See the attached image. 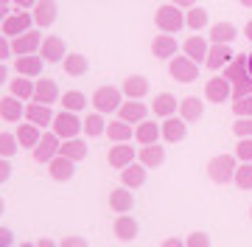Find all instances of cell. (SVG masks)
I'll use <instances>...</instances> for the list:
<instances>
[{
	"label": "cell",
	"mask_w": 252,
	"mask_h": 247,
	"mask_svg": "<svg viewBox=\"0 0 252 247\" xmlns=\"http://www.w3.org/2000/svg\"><path fill=\"white\" fill-rule=\"evenodd\" d=\"M154 23H157V28H160L162 34H177V31H182V28H185V9L174 6L171 0H168L165 6H160V9H157Z\"/></svg>",
	"instance_id": "1"
},
{
	"label": "cell",
	"mask_w": 252,
	"mask_h": 247,
	"mask_svg": "<svg viewBox=\"0 0 252 247\" xmlns=\"http://www.w3.org/2000/svg\"><path fill=\"white\" fill-rule=\"evenodd\" d=\"M235 166H238V157L235 155H216L207 163V177L216 185H227V183H233Z\"/></svg>",
	"instance_id": "2"
},
{
	"label": "cell",
	"mask_w": 252,
	"mask_h": 247,
	"mask_svg": "<svg viewBox=\"0 0 252 247\" xmlns=\"http://www.w3.org/2000/svg\"><path fill=\"white\" fill-rule=\"evenodd\" d=\"M56 135L67 141V138H79L84 132V118H79V112H70V110H62L54 115V124H51Z\"/></svg>",
	"instance_id": "3"
},
{
	"label": "cell",
	"mask_w": 252,
	"mask_h": 247,
	"mask_svg": "<svg viewBox=\"0 0 252 247\" xmlns=\"http://www.w3.org/2000/svg\"><path fill=\"white\" fill-rule=\"evenodd\" d=\"M124 90L121 87H112V84H104V87H98V90L93 93V107L98 112H104V115H109V112H118V107L124 104Z\"/></svg>",
	"instance_id": "4"
},
{
	"label": "cell",
	"mask_w": 252,
	"mask_h": 247,
	"mask_svg": "<svg viewBox=\"0 0 252 247\" xmlns=\"http://www.w3.org/2000/svg\"><path fill=\"white\" fill-rule=\"evenodd\" d=\"M168 73H171V79H177V82L188 84V82H196L199 79V62H193L190 56H171L168 59Z\"/></svg>",
	"instance_id": "5"
},
{
	"label": "cell",
	"mask_w": 252,
	"mask_h": 247,
	"mask_svg": "<svg viewBox=\"0 0 252 247\" xmlns=\"http://www.w3.org/2000/svg\"><path fill=\"white\" fill-rule=\"evenodd\" d=\"M28 28H34V17H31V11L26 9H14L9 14V17L3 20V26H0V31L6 34L9 39L20 37V34H26Z\"/></svg>",
	"instance_id": "6"
},
{
	"label": "cell",
	"mask_w": 252,
	"mask_h": 247,
	"mask_svg": "<svg viewBox=\"0 0 252 247\" xmlns=\"http://www.w3.org/2000/svg\"><path fill=\"white\" fill-rule=\"evenodd\" d=\"M59 146H62V138L56 135L54 129H51V132H42L39 143H36V146L31 149V152H34V160H36L39 166H42V163L48 166L56 155H59Z\"/></svg>",
	"instance_id": "7"
},
{
	"label": "cell",
	"mask_w": 252,
	"mask_h": 247,
	"mask_svg": "<svg viewBox=\"0 0 252 247\" xmlns=\"http://www.w3.org/2000/svg\"><path fill=\"white\" fill-rule=\"evenodd\" d=\"M233 99V84L227 76H213V79H207L205 84V101L210 104H221V101H230Z\"/></svg>",
	"instance_id": "8"
},
{
	"label": "cell",
	"mask_w": 252,
	"mask_h": 247,
	"mask_svg": "<svg viewBox=\"0 0 252 247\" xmlns=\"http://www.w3.org/2000/svg\"><path fill=\"white\" fill-rule=\"evenodd\" d=\"M42 45V34H39V28H28L26 34H20V37L11 39V51L14 56H26V54H36Z\"/></svg>",
	"instance_id": "9"
},
{
	"label": "cell",
	"mask_w": 252,
	"mask_h": 247,
	"mask_svg": "<svg viewBox=\"0 0 252 247\" xmlns=\"http://www.w3.org/2000/svg\"><path fill=\"white\" fill-rule=\"evenodd\" d=\"M160 132H162V141H165V143H180V141H185V135H188V121H182L180 115L162 118Z\"/></svg>",
	"instance_id": "10"
},
{
	"label": "cell",
	"mask_w": 252,
	"mask_h": 247,
	"mask_svg": "<svg viewBox=\"0 0 252 247\" xmlns=\"http://www.w3.org/2000/svg\"><path fill=\"white\" fill-rule=\"evenodd\" d=\"M118 118H124L126 124H140V121L149 118V107L140 99H126L118 107Z\"/></svg>",
	"instance_id": "11"
},
{
	"label": "cell",
	"mask_w": 252,
	"mask_h": 247,
	"mask_svg": "<svg viewBox=\"0 0 252 247\" xmlns=\"http://www.w3.org/2000/svg\"><path fill=\"white\" fill-rule=\"evenodd\" d=\"M0 118L9 121V124H20V121L26 118V104L17 99V96H3L0 99Z\"/></svg>",
	"instance_id": "12"
},
{
	"label": "cell",
	"mask_w": 252,
	"mask_h": 247,
	"mask_svg": "<svg viewBox=\"0 0 252 247\" xmlns=\"http://www.w3.org/2000/svg\"><path fill=\"white\" fill-rule=\"evenodd\" d=\"M56 11H59V6H56V0H36V6L31 9L34 26H36V28H48V26H54Z\"/></svg>",
	"instance_id": "13"
},
{
	"label": "cell",
	"mask_w": 252,
	"mask_h": 247,
	"mask_svg": "<svg viewBox=\"0 0 252 247\" xmlns=\"http://www.w3.org/2000/svg\"><path fill=\"white\" fill-rule=\"evenodd\" d=\"M48 174L54 177L56 183H67V180H73V174H76V160H70V157H64V155H56L48 163Z\"/></svg>",
	"instance_id": "14"
},
{
	"label": "cell",
	"mask_w": 252,
	"mask_h": 247,
	"mask_svg": "<svg viewBox=\"0 0 252 247\" xmlns=\"http://www.w3.org/2000/svg\"><path fill=\"white\" fill-rule=\"evenodd\" d=\"M221 76H227L230 84H238V82H244V79H250L252 73H250V62H247V56L244 54L233 56V59L221 68Z\"/></svg>",
	"instance_id": "15"
},
{
	"label": "cell",
	"mask_w": 252,
	"mask_h": 247,
	"mask_svg": "<svg viewBox=\"0 0 252 247\" xmlns=\"http://www.w3.org/2000/svg\"><path fill=\"white\" fill-rule=\"evenodd\" d=\"M107 160H109L112 169H126L129 163H135L137 160V152L129 146V141H126V143H115V146H109Z\"/></svg>",
	"instance_id": "16"
},
{
	"label": "cell",
	"mask_w": 252,
	"mask_h": 247,
	"mask_svg": "<svg viewBox=\"0 0 252 247\" xmlns=\"http://www.w3.org/2000/svg\"><path fill=\"white\" fill-rule=\"evenodd\" d=\"M39 56L45 59V62H62L64 56H67V48H64V39L51 34V37L42 39V45H39Z\"/></svg>",
	"instance_id": "17"
},
{
	"label": "cell",
	"mask_w": 252,
	"mask_h": 247,
	"mask_svg": "<svg viewBox=\"0 0 252 247\" xmlns=\"http://www.w3.org/2000/svg\"><path fill=\"white\" fill-rule=\"evenodd\" d=\"M207 51H210V39H205L202 34H193V37H188L182 42V54L190 56V59L199 62V65L207 59Z\"/></svg>",
	"instance_id": "18"
},
{
	"label": "cell",
	"mask_w": 252,
	"mask_h": 247,
	"mask_svg": "<svg viewBox=\"0 0 252 247\" xmlns=\"http://www.w3.org/2000/svg\"><path fill=\"white\" fill-rule=\"evenodd\" d=\"M112 230H115V239H121V242H135L137 233H140V225L135 222V216H129V213H118Z\"/></svg>",
	"instance_id": "19"
},
{
	"label": "cell",
	"mask_w": 252,
	"mask_h": 247,
	"mask_svg": "<svg viewBox=\"0 0 252 247\" xmlns=\"http://www.w3.org/2000/svg\"><path fill=\"white\" fill-rule=\"evenodd\" d=\"M54 115L56 112L51 110V104H39V101L26 104V121H31L36 127H51L54 124Z\"/></svg>",
	"instance_id": "20"
},
{
	"label": "cell",
	"mask_w": 252,
	"mask_h": 247,
	"mask_svg": "<svg viewBox=\"0 0 252 247\" xmlns=\"http://www.w3.org/2000/svg\"><path fill=\"white\" fill-rule=\"evenodd\" d=\"M146 169L140 160H135V163H129L126 169H121V185H126V188H140V185H146Z\"/></svg>",
	"instance_id": "21"
},
{
	"label": "cell",
	"mask_w": 252,
	"mask_h": 247,
	"mask_svg": "<svg viewBox=\"0 0 252 247\" xmlns=\"http://www.w3.org/2000/svg\"><path fill=\"white\" fill-rule=\"evenodd\" d=\"M233 48L230 45H221V42H210V51H207V59L205 65L210 68V71H221L230 59H233Z\"/></svg>",
	"instance_id": "22"
},
{
	"label": "cell",
	"mask_w": 252,
	"mask_h": 247,
	"mask_svg": "<svg viewBox=\"0 0 252 247\" xmlns=\"http://www.w3.org/2000/svg\"><path fill=\"white\" fill-rule=\"evenodd\" d=\"M42 56L39 54H26V56H14V71H17L20 76H31V79H36V76L42 73Z\"/></svg>",
	"instance_id": "23"
},
{
	"label": "cell",
	"mask_w": 252,
	"mask_h": 247,
	"mask_svg": "<svg viewBox=\"0 0 252 247\" xmlns=\"http://www.w3.org/2000/svg\"><path fill=\"white\" fill-rule=\"evenodd\" d=\"M177 110H180V101H177L174 93H160V96H154L152 112L157 118H171V115H177Z\"/></svg>",
	"instance_id": "24"
},
{
	"label": "cell",
	"mask_w": 252,
	"mask_h": 247,
	"mask_svg": "<svg viewBox=\"0 0 252 247\" xmlns=\"http://www.w3.org/2000/svg\"><path fill=\"white\" fill-rule=\"evenodd\" d=\"M62 96H59V87H56L54 79H36L34 82V99L31 101H39V104H54V101H59Z\"/></svg>",
	"instance_id": "25"
},
{
	"label": "cell",
	"mask_w": 252,
	"mask_h": 247,
	"mask_svg": "<svg viewBox=\"0 0 252 247\" xmlns=\"http://www.w3.org/2000/svg\"><path fill=\"white\" fill-rule=\"evenodd\" d=\"M177 37L174 34H157V37L152 39V54L157 56V59H171V56H177Z\"/></svg>",
	"instance_id": "26"
},
{
	"label": "cell",
	"mask_w": 252,
	"mask_h": 247,
	"mask_svg": "<svg viewBox=\"0 0 252 247\" xmlns=\"http://www.w3.org/2000/svg\"><path fill=\"white\" fill-rule=\"evenodd\" d=\"M109 208L115 211V213H129V211L135 208V197H132V188H115V191H109Z\"/></svg>",
	"instance_id": "27"
},
{
	"label": "cell",
	"mask_w": 252,
	"mask_h": 247,
	"mask_svg": "<svg viewBox=\"0 0 252 247\" xmlns=\"http://www.w3.org/2000/svg\"><path fill=\"white\" fill-rule=\"evenodd\" d=\"M162 138V132H160V124H154V121H140L135 127V141L140 143V146H149V143H157Z\"/></svg>",
	"instance_id": "28"
},
{
	"label": "cell",
	"mask_w": 252,
	"mask_h": 247,
	"mask_svg": "<svg viewBox=\"0 0 252 247\" xmlns=\"http://www.w3.org/2000/svg\"><path fill=\"white\" fill-rule=\"evenodd\" d=\"M180 118L188 121V124H193V121H199L202 115H205V101H199L196 96H188V99L180 101Z\"/></svg>",
	"instance_id": "29"
},
{
	"label": "cell",
	"mask_w": 252,
	"mask_h": 247,
	"mask_svg": "<svg viewBox=\"0 0 252 247\" xmlns=\"http://www.w3.org/2000/svg\"><path fill=\"white\" fill-rule=\"evenodd\" d=\"M17 141H20V149H34L36 143H39V138H42V127H36V124H31V121H26V124H20L17 127Z\"/></svg>",
	"instance_id": "30"
},
{
	"label": "cell",
	"mask_w": 252,
	"mask_h": 247,
	"mask_svg": "<svg viewBox=\"0 0 252 247\" xmlns=\"http://www.w3.org/2000/svg\"><path fill=\"white\" fill-rule=\"evenodd\" d=\"M235 37H238V31H235V26L233 23H227V20L213 23V26H210V34H207L210 42H221V45H230Z\"/></svg>",
	"instance_id": "31"
},
{
	"label": "cell",
	"mask_w": 252,
	"mask_h": 247,
	"mask_svg": "<svg viewBox=\"0 0 252 247\" xmlns=\"http://www.w3.org/2000/svg\"><path fill=\"white\" fill-rule=\"evenodd\" d=\"M121 90H124L126 99H146L149 96V79L146 76H129V79H124Z\"/></svg>",
	"instance_id": "32"
},
{
	"label": "cell",
	"mask_w": 252,
	"mask_h": 247,
	"mask_svg": "<svg viewBox=\"0 0 252 247\" xmlns=\"http://www.w3.org/2000/svg\"><path fill=\"white\" fill-rule=\"evenodd\" d=\"M87 152H90V146H87V141H81V138H67V141H62V146H59V155L70 157V160H84L87 157Z\"/></svg>",
	"instance_id": "33"
},
{
	"label": "cell",
	"mask_w": 252,
	"mask_h": 247,
	"mask_svg": "<svg viewBox=\"0 0 252 247\" xmlns=\"http://www.w3.org/2000/svg\"><path fill=\"white\" fill-rule=\"evenodd\" d=\"M137 160H140L146 169H157V166L165 163V149H162L160 143H149V146H143L137 152Z\"/></svg>",
	"instance_id": "34"
},
{
	"label": "cell",
	"mask_w": 252,
	"mask_h": 247,
	"mask_svg": "<svg viewBox=\"0 0 252 247\" xmlns=\"http://www.w3.org/2000/svg\"><path fill=\"white\" fill-rule=\"evenodd\" d=\"M107 135H109V141H115V143H126V141L135 138V129H132V124H126L124 118H115V121L107 124Z\"/></svg>",
	"instance_id": "35"
},
{
	"label": "cell",
	"mask_w": 252,
	"mask_h": 247,
	"mask_svg": "<svg viewBox=\"0 0 252 247\" xmlns=\"http://www.w3.org/2000/svg\"><path fill=\"white\" fill-rule=\"evenodd\" d=\"M34 82L36 79H31V76H20L17 73V79H11L9 82L11 96H17L20 101H31L34 99Z\"/></svg>",
	"instance_id": "36"
},
{
	"label": "cell",
	"mask_w": 252,
	"mask_h": 247,
	"mask_svg": "<svg viewBox=\"0 0 252 247\" xmlns=\"http://www.w3.org/2000/svg\"><path fill=\"white\" fill-rule=\"evenodd\" d=\"M62 65H64V73L67 76H84L90 71V59L84 54H67L62 59Z\"/></svg>",
	"instance_id": "37"
},
{
	"label": "cell",
	"mask_w": 252,
	"mask_h": 247,
	"mask_svg": "<svg viewBox=\"0 0 252 247\" xmlns=\"http://www.w3.org/2000/svg\"><path fill=\"white\" fill-rule=\"evenodd\" d=\"M84 135L87 138H101L107 135V118H104V112H87V118H84Z\"/></svg>",
	"instance_id": "38"
},
{
	"label": "cell",
	"mask_w": 252,
	"mask_h": 247,
	"mask_svg": "<svg viewBox=\"0 0 252 247\" xmlns=\"http://www.w3.org/2000/svg\"><path fill=\"white\" fill-rule=\"evenodd\" d=\"M210 26V17H207V11L202 9V6H193V9L185 11V28H190V31H202V28Z\"/></svg>",
	"instance_id": "39"
},
{
	"label": "cell",
	"mask_w": 252,
	"mask_h": 247,
	"mask_svg": "<svg viewBox=\"0 0 252 247\" xmlns=\"http://www.w3.org/2000/svg\"><path fill=\"white\" fill-rule=\"evenodd\" d=\"M59 101H62V110H70V112L87 110V96L81 90H64V96Z\"/></svg>",
	"instance_id": "40"
},
{
	"label": "cell",
	"mask_w": 252,
	"mask_h": 247,
	"mask_svg": "<svg viewBox=\"0 0 252 247\" xmlns=\"http://www.w3.org/2000/svg\"><path fill=\"white\" fill-rule=\"evenodd\" d=\"M233 183L241 188V191H252V163H238L233 174Z\"/></svg>",
	"instance_id": "41"
},
{
	"label": "cell",
	"mask_w": 252,
	"mask_h": 247,
	"mask_svg": "<svg viewBox=\"0 0 252 247\" xmlns=\"http://www.w3.org/2000/svg\"><path fill=\"white\" fill-rule=\"evenodd\" d=\"M20 152V141L14 132H0V157H14Z\"/></svg>",
	"instance_id": "42"
},
{
	"label": "cell",
	"mask_w": 252,
	"mask_h": 247,
	"mask_svg": "<svg viewBox=\"0 0 252 247\" xmlns=\"http://www.w3.org/2000/svg\"><path fill=\"white\" fill-rule=\"evenodd\" d=\"M233 155L238 157V163H252V138H238Z\"/></svg>",
	"instance_id": "43"
},
{
	"label": "cell",
	"mask_w": 252,
	"mask_h": 247,
	"mask_svg": "<svg viewBox=\"0 0 252 247\" xmlns=\"http://www.w3.org/2000/svg\"><path fill=\"white\" fill-rule=\"evenodd\" d=\"M233 112H235V118H252V96L233 99Z\"/></svg>",
	"instance_id": "44"
},
{
	"label": "cell",
	"mask_w": 252,
	"mask_h": 247,
	"mask_svg": "<svg viewBox=\"0 0 252 247\" xmlns=\"http://www.w3.org/2000/svg\"><path fill=\"white\" fill-rule=\"evenodd\" d=\"M235 138H252V118H238L233 124Z\"/></svg>",
	"instance_id": "45"
},
{
	"label": "cell",
	"mask_w": 252,
	"mask_h": 247,
	"mask_svg": "<svg viewBox=\"0 0 252 247\" xmlns=\"http://www.w3.org/2000/svg\"><path fill=\"white\" fill-rule=\"evenodd\" d=\"M185 247H210V236L202 233V230H196V233H190L185 239Z\"/></svg>",
	"instance_id": "46"
},
{
	"label": "cell",
	"mask_w": 252,
	"mask_h": 247,
	"mask_svg": "<svg viewBox=\"0 0 252 247\" xmlns=\"http://www.w3.org/2000/svg\"><path fill=\"white\" fill-rule=\"evenodd\" d=\"M241 96H252V76L238 84H233V99H241Z\"/></svg>",
	"instance_id": "47"
},
{
	"label": "cell",
	"mask_w": 252,
	"mask_h": 247,
	"mask_svg": "<svg viewBox=\"0 0 252 247\" xmlns=\"http://www.w3.org/2000/svg\"><path fill=\"white\" fill-rule=\"evenodd\" d=\"M59 247H90V245H87L84 236H64L62 242H59Z\"/></svg>",
	"instance_id": "48"
},
{
	"label": "cell",
	"mask_w": 252,
	"mask_h": 247,
	"mask_svg": "<svg viewBox=\"0 0 252 247\" xmlns=\"http://www.w3.org/2000/svg\"><path fill=\"white\" fill-rule=\"evenodd\" d=\"M9 56H14V51H11V39L6 37V34H0V62L9 59Z\"/></svg>",
	"instance_id": "49"
},
{
	"label": "cell",
	"mask_w": 252,
	"mask_h": 247,
	"mask_svg": "<svg viewBox=\"0 0 252 247\" xmlns=\"http://www.w3.org/2000/svg\"><path fill=\"white\" fill-rule=\"evenodd\" d=\"M11 177V163H9V157H0V183H6Z\"/></svg>",
	"instance_id": "50"
},
{
	"label": "cell",
	"mask_w": 252,
	"mask_h": 247,
	"mask_svg": "<svg viewBox=\"0 0 252 247\" xmlns=\"http://www.w3.org/2000/svg\"><path fill=\"white\" fill-rule=\"evenodd\" d=\"M14 245V233L9 228H0V247H11Z\"/></svg>",
	"instance_id": "51"
},
{
	"label": "cell",
	"mask_w": 252,
	"mask_h": 247,
	"mask_svg": "<svg viewBox=\"0 0 252 247\" xmlns=\"http://www.w3.org/2000/svg\"><path fill=\"white\" fill-rule=\"evenodd\" d=\"M11 6L14 9H26V11H31L36 6V0H11Z\"/></svg>",
	"instance_id": "52"
},
{
	"label": "cell",
	"mask_w": 252,
	"mask_h": 247,
	"mask_svg": "<svg viewBox=\"0 0 252 247\" xmlns=\"http://www.w3.org/2000/svg\"><path fill=\"white\" fill-rule=\"evenodd\" d=\"M160 247H185V239L168 236V239H162V245H160Z\"/></svg>",
	"instance_id": "53"
},
{
	"label": "cell",
	"mask_w": 252,
	"mask_h": 247,
	"mask_svg": "<svg viewBox=\"0 0 252 247\" xmlns=\"http://www.w3.org/2000/svg\"><path fill=\"white\" fill-rule=\"evenodd\" d=\"M171 3H174V6H180V9H185V11L196 6V0H171Z\"/></svg>",
	"instance_id": "54"
},
{
	"label": "cell",
	"mask_w": 252,
	"mask_h": 247,
	"mask_svg": "<svg viewBox=\"0 0 252 247\" xmlns=\"http://www.w3.org/2000/svg\"><path fill=\"white\" fill-rule=\"evenodd\" d=\"M9 6H11V3H0V26H3V20H6V17L11 14V9H9Z\"/></svg>",
	"instance_id": "55"
},
{
	"label": "cell",
	"mask_w": 252,
	"mask_h": 247,
	"mask_svg": "<svg viewBox=\"0 0 252 247\" xmlns=\"http://www.w3.org/2000/svg\"><path fill=\"white\" fill-rule=\"evenodd\" d=\"M36 247H59L54 242V239H39V242H36Z\"/></svg>",
	"instance_id": "56"
},
{
	"label": "cell",
	"mask_w": 252,
	"mask_h": 247,
	"mask_svg": "<svg viewBox=\"0 0 252 247\" xmlns=\"http://www.w3.org/2000/svg\"><path fill=\"white\" fill-rule=\"evenodd\" d=\"M6 79H9V68H6V65L0 62V84L6 82Z\"/></svg>",
	"instance_id": "57"
},
{
	"label": "cell",
	"mask_w": 252,
	"mask_h": 247,
	"mask_svg": "<svg viewBox=\"0 0 252 247\" xmlns=\"http://www.w3.org/2000/svg\"><path fill=\"white\" fill-rule=\"evenodd\" d=\"M244 37H247V39H252V20L247 23V26H244Z\"/></svg>",
	"instance_id": "58"
},
{
	"label": "cell",
	"mask_w": 252,
	"mask_h": 247,
	"mask_svg": "<svg viewBox=\"0 0 252 247\" xmlns=\"http://www.w3.org/2000/svg\"><path fill=\"white\" fill-rule=\"evenodd\" d=\"M241 6H247V9H252V0H238Z\"/></svg>",
	"instance_id": "59"
},
{
	"label": "cell",
	"mask_w": 252,
	"mask_h": 247,
	"mask_svg": "<svg viewBox=\"0 0 252 247\" xmlns=\"http://www.w3.org/2000/svg\"><path fill=\"white\" fill-rule=\"evenodd\" d=\"M3 211H6V202H3V197H0V216H3Z\"/></svg>",
	"instance_id": "60"
},
{
	"label": "cell",
	"mask_w": 252,
	"mask_h": 247,
	"mask_svg": "<svg viewBox=\"0 0 252 247\" xmlns=\"http://www.w3.org/2000/svg\"><path fill=\"white\" fill-rule=\"evenodd\" d=\"M247 62H250V73H252V51L247 54Z\"/></svg>",
	"instance_id": "61"
},
{
	"label": "cell",
	"mask_w": 252,
	"mask_h": 247,
	"mask_svg": "<svg viewBox=\"0 0 252 247\" xmlns=\"http://www.w3.org/2000/svg\"><path fill=\"white\" fill-rule=\"evenodd\" d=\"M20 247H36V245H34V242H23Z\"/></svg>",
	"instance_id": "62"
},
{
	"label": "cell",
	"mask_w": 252,
	"mask_h": 247,
	"mask_svg": "<svg viewBox=\"0 0 252 247\" xmlns=\"http://www.w3.org/2000/svg\"><path fill=\"white\" fill-rule=\"evenodd\" d=\"M0 3H11V0H0Z\"/></svg>",
	"instance_id": "63"
},
{
	"label": "cell",
	"mask_w": 252,
	"mask_h": 247,
	"mask_svg": "<svg viewBox=\"0 0 252 247\" xmlns=\"http://www.w3.org/2000/svg\"><path fill=\"white\" fill-rule=\"evenodd\" d=\"M250 216H252V208H250Z\"/></svg>",
	"instance_id": "64"
}]
</instances>
